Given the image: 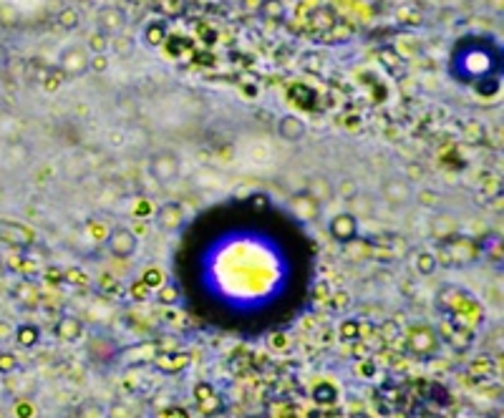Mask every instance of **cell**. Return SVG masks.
Returning a JSON list of instances; mask_svg holds the SVG:
<instances>
[{"label":"cell","instance_id":"11","mask_svg":"<svg viewBox=\"0 0 504 418\" xmlns=\"http://www.w3.org/2000/svg\"><path fill=\"white\" fill-rule=\"evenodd\" d=\"M305 134H308V126H305V121H302L300 116H295V113H285V116H280V121H277V137L283 139V141L300 144L302 139H305Z\"/></svg>","mask_w":504,"mask_h":418},{"label":"cell","instance_id":"29","mask_svg":"<svg viewBox=\"0 0 504 418\" xmlns=\"http://www.w3.org/2000/svg\"><path fill=\"white\" fill-rule=\"evenodd\" d=\"M335 192H340L343 197H351V194H356V184H353L351 179H343V181H338V189Z\"/></svg>","mask_w":504,"mask_h":418},{"label":"cell","instance_id":"14","mask_svg":"<svg viewBox=\"0 0 504 418\" xmlns=\"http://www.w3.org/2000/svg\"><path fill=\"white\" fill-rule=\"evenodd\" d=\"M189 361H192L189 353H162V356H157L154 365H157V370H162V373H179V370L187 368Z\"/></svg>","mask_w":504,"mask_h":418},{"label":"cell","instance_id":"15","mask_svg":"<svg viewBox=\"0 0 504 418\" xmlns=\"http://www.w3.org/2000/svg\"><path fill=\"white\" fill-rule=\"evenodd\" d=\"M13 340L20 345V348L31 350L41 343V328L36 323H20L15 325V333H13Z\"/></svg>","mask_w":504,"mask_h":418},{"label":"cell","instance_id":"28","mask_svg":"<svg viewBox=\"0 0 504 418\" xmlns=\"http://www.w3.org/2000/svg\"><path fill=\"white\" fill-rule=\"evenodd\" d=\"M36 413V408L31 406V400H18L15 403V416L18 418H31Z\"/></svg>","mask_w":504,"mask_h":418},{"label":"cell","instance_id":"10","mask_svg":"<svg viewBox=\"0 0 504 418\" xmlns=\"http://www.w3.org/2000/svg\"><path fill=\"white\" fill-rule=\"evenodd\" d=\"M192 396H195V403L204 416H217V413L225 411V398L217 393V388L212 383H197L192 388Z\"/></svg>","mask_w":504,"mask_h":418},{"label":"cell","instance_id":"5","mask_svg":"<svg viewBox=\"0 0 504 418\" xmlns=\"http://www.w3.org/2000/svg\"><path fill=\"white\" fill-rule=\"evenodd\" d=\"M33 242H36V232L31 227H25L23 222H15V219H0V244L28 250L33 247Z\"/></svg>","mask_w":504,"mask_h":418},{"label":"cell","instance_id":"1","mask_svg":"<svg viewBox=\"0 0 504 418\" xmlns=\"http://www.w3.org/2000/svg\"><path fill=\"white\" fill-rule=\"evenodd\" d=\"M451 76L464 86H474L482 94V83L499 86L502 78V53L491 38H461L451 50Z\"/></svg>","mask_w":504,"mask_h":418},{"label":"cell","instance_id":"23","mask_svg":"<svg viewBox=\"0 0 504 418\" xmlns=\"http://www.w3.org/2000/svg\"><path fill=\"white\" fill-rule=\"evenodd\" d=\"M18 370V358H15V353H10V350H0V373L3 375H10Z\"/></svg>","mask_w":504,"mask_h":418},{"label":"cell","instance_id":"3","mask_svg":"<svg viewBox=\"0 0 504 418\" xmlns=\"http://www.w3.org/2000/svg\"><path fill=\"white\" fill-rule=\"evenodd\" d=\"M146 172L159 187H167L172 181L179 179L182 174V156L172 149H159L149 156V164H146Z\"/></svg>","mask_w":504,"mask_h":418},{"label":"cell","instance_id":"30","mask_svg":"<svg viewBox=\"0 0 504 418\" xmlns=\"http://www.w3.org/2000/svg\"><path fill=\"white\" fill-rule=\"evenodd\" d=\"M157 418H189L184 408H167L164 413H159Z\"/></svg>","mask_w":504,"mask_h":418},{"label":"cell","instance_id":"21","mask_svg":"<svg viewBox=\"0 0 504 418\" xmlns=\"http://www.w3.org/2000/svg\"><path fill=\"white\" fill-rule=\"evenodd\" d=\"M167 280V277H164V272L159 267H146L144 270V275H141V285L146 287V290H157L159 285H162V282Z\"/></svg>","mask_w":504,"mask_h":418},{"label":"cell","instance_id":"9","mask_svg":"<svg viewBox=\"0 0 504 418\" xmlns=\"http://www.w3.org/2000/svg\"><path fill=\"white\" fill-rule=\"evenodd\" d=\"M381 197H384L391 207L411 204V202H414V187H411V179H403V176H388V179L381 184Z\"/></svg>","mask_w":504,"mask_h":418},{"label":"cell","instance_id":"6","mask_svg":"<svg viewBox=\"0 0 504 418\" xmlns=\"http://www.w3.org/2000/svg\"><path fill=\"white\" fill-rule=\"evenodd\" d=\"M358 232H360L358 217L353 212H338L330 217V222H328V235H330L338 244L356 242V239H358Z\"/></svg>","mask_w":504,"mask_h":418},{"label":"cell","instance_id":"31","mask_svg":"<svg viewBox=\"0 0 504 418\" xmlns=\"http://www.w3.org/2000/svg\"><path fill=\"white\" fill-rule=\"evenodd\" d=\"M346 300H348V295H346V293H338V295H335V298H333V302H330V305L338 307V310H340V307H346V305H348Z\"/></svg>","mask_w":504,"mask_h":418},{"label":"cell","instance_id":"2","mask_svg":"<svg viewBox=\"0 0 504 418\" xmlns=\"http://www.w3.org/2000/svg\"><path fill=\"white\" fill-rule=\"evenodd\" d=\"M406 348H409L416 358L428 361V358H434L436 353H439L441 335L436 333L434 325L414 323V325H409V330H406Z\"/></svg>","mask_w":504,"mask_h":418},{"label":"cell","instance_id":"27","mask_svg":"<svg viewBox=\"0 0 504 418\" xmlns=\"http://www.w3.org/2000/svg\"><path fill=\"white\" fill-rule=\"evenodd\" d=\"M13 333H15V325L10 320H0V343H10Z\"/></svg>","mask_w":504,"mask_h":418},{"label":"cell","instance_id":"22","mask_svg":"<svg viewBox=\"0 0 504 418\" xmlns=\"http://www.w3.org/2000/svg\"><path fill=\"white\" fill-rule=\"evenodd\" d=\"M58 23H61V28H66V31H74V28L81 25V15H78L76 8H66V11H61V15H58Z\"/></svg>","mask_w":504,"mask_h":418},{"label":"cell","instance_id":"7","mask_svg":"<svg viewBox=\"0 0 504 418\" xmlns=\"http://www.w3.org/2000/svg\"><path fill=\"white\" fill-rule=\"evenodd\" d=\"M154 222L167 235H179L187 225V212H184V207L179 202H164L154 214Z\"/></svg>","mask_w":504,"mask_h":418},{"label":"cell","instance_id":"12","mask_svg":"<svg viewBox=\"0 0 504 418\" xmlns=\"http://www.w3.org/2000/svg\"><path fill=\"white\" fill-rule=\"evenodd\" d=\"M96 20H99V31L106 33L108 38L116 36V33L124 31L126 25V13L121 11V8L111 6V8H104V11L96 15Z\"/></svg>","mask_w":504,"mask_h":418},{"label":"cell","instance_id":"20","mask_svg":"<svg viewBox=\"0 0 504 418\" xmlns=\"http://www.w3.org/2000/svg\"><path fill=\"white\" fill-rule=\"evenodd\" d=\"M258 13L267 20L270 18L272 20H283L285 18V6H283V0H262L260 8H258Z\"/></svg>","mask_w":504,"mask_h":418},{"label":"cell","instance_id":"18","mask_svg":"<svg viewBox=\"0 0 504 418\" xmlns=\"http://www.w3.org/2000/svg\"><path fill=\"white\" fill-rule=\"evenodd\" d=\"M310 396H313L318 406H333L335 400H338V391H335L333 383H315Z\"/></svg>","mask_w":504,"mask_h":418},{"label":"cell","instance_id":"4","mask_svg":"<svg viewBox=\"0 0 504 418\" xmlns=\"http://www.w3.org/2000/svg\"><path fill=\"white\" fill-rule=\"evenodd\" d=\"M106 250L111 252V257H116V260H132V257L139 252L136 232L129 230V227H124V225L113 227V230L106 235Z\"/></svg>","mask_w":504,"mask_h":418},{"label":"cell","instance_id":"25","mask_svg":"<svg viewBox=\"0 0 504 418\" xmlns=\"http://www.w3.org/2000/svg\"><path fill=\"white\" fill-rule=\"evenodd\" d=\"M338 333H340V337H343V340H353V337L360 335V323H358V320H343V323H340V328H338Z\"/></svg>","mask_w":504,"mask_h":418},{"label":"cell","instance_id":"8","mask_svg":"<svg viewBox=\"0 0 504 418\" xmlns=\"http://www.w3.org/2000/svg\"><path fill=\"white\" fill-rule=\"evenodd\" d=\"M58 71L63 74V78H81L83 74H88V53L81 46H71L58 56Z\"/></svg>","mask_w":504,"mask_h":418},{"label":"cell","instance_id":"19","mask_svg":"<svg viewBox=\"0 0 504 418\" xmlns=\"http://www.w3.org/2000/svg\"><path fill=\"white\" fill-rule=\"evenodd\" d=\"M414 267H416V272L421 277H431L439 270V260H436V255L434 252H428V250H421L419 255H416V260H414Z\"/></svg>","mask_w":504,"mask_h":418},{"label":"cell","instance_id":"13","mask_svg":"<svg viewBox=\"0 0 504 418\" xmlns=\"http://www.w3.org/2000/svg\"><path fill=\"white\" fill-rule=\"evenodd\" d=\"M53 333H56V337L61 340V343H78V340L83 337V333H86V328H83V323L78 318L66 315V318H61L56 323Z\"/></svg>","mask_w":504,"mask_h":418},{"label":"cell","instance_id":"26","mask_svg":"<svg viewBox=\"0 0 504 418\" xmlns=\"http://www.w3.org/2000/svg\"><path fill=\"white\" fill-rule=\"evenodd\" d=\"M111 61H108L106 53H94V56H88V71H96V74H104L108 71Z\"/></svg>","mask_w":504,"mask_h":418},{"label":"cell","instance_id":"16","mask_svg":"<svg viewBox=\"0 0 504 418\" xmlns=\"http://www.w3.org/2000/svg\"><path fill=\"white\" fill-rule=\"evenodd\" d=\"M157 302L164 307H174L182 302V287L176 285L174 280H164L162 285L157 287Z\"/></svg>","mask_w":504,"mask_h":418},{"label":"cell","instance_id":"24","mask_svg":"<svg viewBox=\"0 0 504 418\" xmlns=\"http://www.w3.org/2000/svg\"><path fill=\"white\" fill-rule=\"evenodd\" d=\"M108 46H111V38H108L106 33H101V31H96L94 36H91V41H88L91 53H106Z\"/></svg>","mask_w":504,"mask_h":418},{"label":"cell","instance_id":"17","mask_svg":"<svg viewBox=\"0 0 504 418\" xmlns=\"http://www.w3.org/2000/svg\"><path fill=\"white\" fill-rule=\"evenodd\" d=\"M167 41V23L164 20H149L144 25V43L149 48H157Z\"/></svg>","mask_w":504,"mask_h":418}]
</instances>
